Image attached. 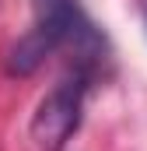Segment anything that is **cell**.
<instances>
[{
    "label": "cell",
    "instance_id": "1",
    "mask_svg": "<svg viewBox=\"0 0 147 151\" xmlns=\"http://www.w3.org/2000/svg\"><path fill=\"white\" fill-rule=\"evenodd\" d=\"M60 46H74L77 63H98L105 56V35L84 14L77 0H35V25L7 49V74L28 77Z\"/></svg>",
    "mask_w": 147,
    "mask_h": 151
},
{
    "label": "cell",
    "instance_id": "2",
    "mask_svg": "<svg viewBox=\"0 0 147 151\" xmlns=\"http://www.w3.org/2000/svg\"><path fill=\"white\" fill-rule=\"evenodd\" d=\"M91 74H95L91 63H74L56 81V88L39 102V109L32 113V123H28V137L39 151H60L70 141V134L81 127Z\"/></svg>",
    "mask_w": 147,
    "mask_h": 151
},
{
    "label": "cell",
    "instance_id": "3",
    "mask_svg": "<svg viewBox=\"0 0 147 151\" xmlns=\"http://www.w3.org/2000/svg\"><path fill=\"white\" fill-rule=\"evenodd\" d=\"M144 21H147V11H144Z\"/></svg>",
    "mask_w": 147,
    "mask_h": 151
}]
</instances>
